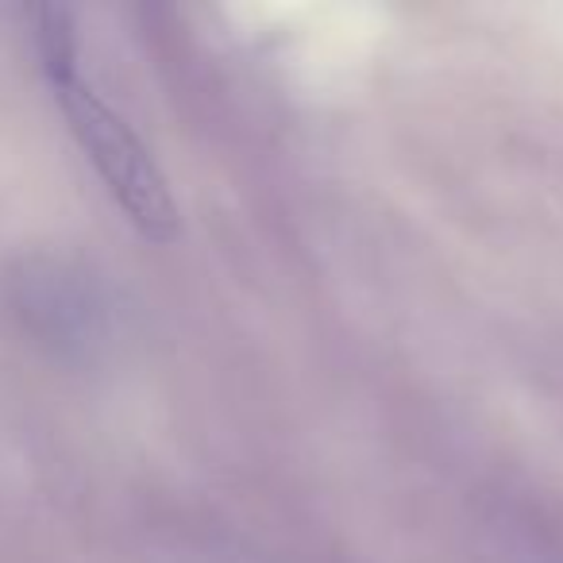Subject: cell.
Returning <instances> with one entry per match:
<instances>
[{
    "label": "cell",
    "instance_id": "obj_1",
    "mask_svg": "<svg viewBox=\"0 0 563 563\" xmlns=\"http://www.w3.org/2000/svg\"><path fill=\"white\" fill-rule=\"evenodd\" d=\"M55 101L70 124L74 140L81 143L86 158L101 181L109 186L112 201L124 209L132 228L151 243H170L181 232V212L170 194V181L158 170L151 151L140 135L128 128V120L109 101L93 93L81 74L66 81H55Z\"/></svg>",
    "mask_w": 563,
    "mask_h": 563
},
{
    "label": "cell",
    "instance_id": "obj_2",
    "mask_svg": "<svg viewBox=\"0 0 563 563\" xmlns=\"http://www.w3.org/2000/svg\"><path fill=\"white\" fill-rule=\"evenodd\" d=\"M35 20V51H40V63L47 81H66L78 70V27H74L70 9L63 4H43L32 12Z\"/></svg>",
    "mask_w": 563,
    "mask_h": 563
}]
</instances>
